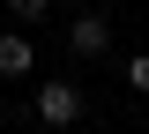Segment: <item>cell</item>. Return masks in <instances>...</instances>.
<instances>
[{
	"instance_id": "cell-1",
	"label": "cell",
	"mask_w": 149,
	"mask_h": 134,
	"mask_svg": "<svg viewBox=\"0 0 149 134\" xmlns=\"http://www.w3.org/2000/svg\"><path fill=\"white\" fill-rule=\"evenodd\" d=\"M37 127H52V134H60V127H82V90L60 82V75L37 82Z\"/></svg>"
},
{
	"instance_id": "cell-2",
	"label": "cell",
	"mask_w": 149,
	"mask_h": 134,
	"mask_svg": "<svg viewBox=\"0 0 149 134\" xmlns=\"http://www.w3.org/2000/svg\"><path fill=\"white\" fill-rule=\"evenodd\" d=\"M67 52H74V60H104V52H112V22H104V15H74V22H67Z\"/></svg>"
},
{
	"instance_id": "cell-3",
	"label": "cell",
	"mask_w": 149,
	"mask_h": 134,
	"mask_svg": "<svg viewBox=\"0 0 149 134\" xmlns=\"http://www.w3.org/2000/svg\"><path fill=\"white\" fill-rule=\"evenodd\" d=\"M37 75V45L22 30H0V82H30Z\"/></svg>"
},
{
	"instance_id": "cell-4",
	"label": "cell",
	"mask_w": 149,
	"mask_h": 134,
	"mask_svg": "<svg viewBox=\"0 0 149 134\" xmlns=\"http://www.w3.org/2000/svg\"><path fill=\"white\" fill-rule=\"evenodd\" d=\"M0 15H15V30H30V22L52 15V0H0Z\"/></svg>"
},
{
	"instance_id": "cell-5",
	"label": "cell",
	"mask_w": 149,
	"mask_h": 134,
	"mask_svg": "<svg viewBox=\"0 0 149 134\" xmlns=\"http://www.w3.org/2000/svg\"><path fill=\"white\" fill-rule=\"evenodd\" d=\"M127 90H134V97H149V52H134V60H127Z\"/></svg>"
}]
</instances>
